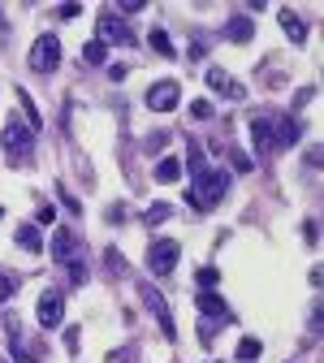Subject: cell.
I'll return each mask as SVG.
<instances>
[{
	"instance_id": "cell-10",
	"label": "cell",
	"mask_w": 324,
	"mask_h": 363,
	"mask_svg": "<svg viewBox=\"0 0 324 363\" xmlns=\"http://www.w3.org/2000/svg\"><path fill=\"white\" fill-rule=\"evenodd\" d=\"M177 100H181L177 82H156V86L147 91V108H156V113H173V108H177Z\"/></svg>"
},
{
	"instance_id": "cell-33",
	"label": "cell",
	"mask_w": 324,
	"mask_h": 363,
	"mask_svg": "<svg viewBox=\"0 0 324 363\" xmlns=\"http://www.w3.org/2000/svg\"><path fill=\"white\" fill-rule=\"evenodd\" d=\"M0 363H5V359H0Z\"/></svg>"
},
{
	"instance_id": "cell-16",
	"label": "cell",
	"mask_w": 324,
	"mask_h": 363,
	"mask_svg": "<svg viewBox=\"0 0 324 363\" xmlns=\"http://www.w3.org/2000/svg\"><path fill=\"white\" fill-rule=\"evenodd\" d=\"M281 30H286L294 43H303V39H307V22H303L294 9H281Z\"/></svg>"
},
{
	"instance_id": "cell-28",
	"label": "cell",
	"mask_w": 324,
	"mask_h": 363,
	"mask_svg": "<svg viewBox=\"0 0 324 363\" xmlns=\"http://www.w3.org/2000/svg\"><path fill=\"white\" fill-rule=\"evenodd\" d=\"M303 238H307L311 247L320 242V220H307V225H303Z\"/></svg>"
},
{
	"instance_id": "cell-24",
	"label": "cell",
	"mask_w": 324,
	"mask_h": 363,
	"mask_svg": "<svg viewBox=\"0 0 324 363\" xmlns=\"http://www.w3.org/2000/svg\"><path fill=\"white\" fill-rule=\"evenodd\" d=\"M164 216H169V203H152V208L143 212V220H147V225H160Z\"/></svg>"
},
{
	"instance_id": "cell-13",
	"label": "cell",
	"mask_w": 324,
	"mask_h": 363,
	"mask_svg": "<svg viewBox=\"0 0 324 363\" xmlns=\"http://www.w3.org/2000/svg\"><path fill=\"white\" fill-rule=\"evenodd\" d=\"M225 39H229V43H251V39H255V22H251L247 13H234V18L225 22Z\"/></svg>"
},
{
	"instance_id": "cell-15",
	"label": "cell",
	"mask_w": 324,
	"mask_h": 363,
	"mask_svg": "<svg viewBox=\"0 0 324 363\" xmlns=\"http://www.w3.org/2000/svg\"><path fill=\"white\" fill-rule=\"evenodd\" d=\"M9 350H13V359H22V363H39V354H43V350H39L35 342H26V337H22V329H18V325H13Z\"/></svg>"
},
{
	"instance_id": "cell-20",
	"label": "cell",
	"mask_w": 324,
	"mask_h": 363,
	"mask_svg": "<svg viewBox=\"0 0 324 363\" xmlns=\"http://www.w3.org/2000/svg\"><path fill=\"white\" fill-rule=\"evenodd\" d=\"M181 177V164L177 160H160L156 164V182H177Z\"/></svg>"
},
{
	"instance_id": "cell-8",
	"label": "cell",
	"mask_w": 324,
	"mask_h": 363,
	"mask_svg": "<svg viewBox=\"0 0 324 363\" xmlns=\"http://www.w3.org/2000/svg\"><path fill=\"white\" fill-rule=\"evenodd\" d=\"M100 43L108 48V43H121V48H130L134 43V30L117 18V13H100Z\"/></svg>"
},
{
	"instance_id": "cell-12",
	"label": "cell",
	"mask_w": 324,
	"mask_h": 363,
	"mask_svg": "<svg viewBox=\"0 0 324 363\" xmlns=\"http://www.w3.org/2000/svg\"><path fill=\"white\" fill-rule=\"evenodd\" d=\"M208 82L216 86V96H220V100H234V104H238V100H247V86H242L238 78L220 74V69H208Z\"/></svg>"
},
{
	"instance_id": "cell-4",
	"label": "cell",
	"mask_w": 324,
	"mask_h": 363,
	"mask_svg": "<svg viewBox=\"0 0 324 363\" xmlns=\"http://www.w3.org/2000/svg\"><path fill=\"white\" fill-rule=\"evenodd\" d=\"M61 65V39L57 35H39L30 43V69L35 74H52Z\"/></svg>"
},
{
	"instance_id": "cell-30",
	"label": "cell",
	"mask_w": 324,
	"mask_h": 363,
	"mask_svg": "<svg viewBox=\"0 0 324 363\" xmlns=\"http://www.w3.org/2000/svg\"><path fill=\"white\" fill-rule=\"evenodd\" d=\"M57 195H61V199H65V208H69V212H82V203H78V199H74V195H65V191H57Z\"/></svg>"
},
{
	"instance_id": "cell-5",
	"label": "cell",
	"mask_w": 324,
	"mask_h": 363,
	"mask_svg": "<svg viewBox=\"0 0 324 363\" xmlns=\"http://www.w3.org/2000/svg\"><path fill=\"white\" fill-rule=\"evenodd\" d=\"M177 255H181V247H177L173 238H156V242L147 247V268L156 272V277H169L173 264H177Z\"/></svg>"
},
{
	"instance_id": "cell-1",
	"label": "cell",
	"mask_w": 324,
	"mask_h": 363,
	"mask_svg": "<svg viewBox=\"0 0 324 363\" xmlns=\"http://www.w3.org/2000/svg\"><path fill=\"white\" fill-rule=\"evenodd\" d=\"M52 259L69 268V281H74V286L86 281V242H82L74 230H57V238H52Z\"/></svg>"
},
{
	"instance_id": "cell-27",
	"label": "cell",
	"mask_w": 324,
	"mask_h": 363,
	"mask_svg": "<svg viewBox=\"0 0 324 363\" xmlns=\"http://www.w3.org/2000/svg\"><path fill=\"white\" fill-rule=\"evenodd\" d=\"M191 117L208 121V117H212V104H208V100H195V104H191Z\"/></svg>"
},
{
	"instance_id": "cell-26",
	"label": "cell",
	"mask_w": 324,
	"mask_h": 363,
	"mask_svg": "<svg viewBox=\"0 0 324 363\" xmlns=\"http://www.w3.org/2000/svg\"><path fill=\"white\" fill-rule=\"evenodd\" d=\"M229 160H234V169H238V173H251V164H255L247 152H229Z\"/></svg>"
},
{
	"instance_id": "cell-31",
	"label": "cell",
	"mask_w": 324,
	"mask_h": 363,
	"mask_svg": "<svg viewBox=\"0 0 324 363\" xmlns=\"http://www.w3.org/2000/svg\"><path fill=\"white\" fill-rule=\"evenodd\" d=\"M78 333H82V329H65V346H69V350H78Z\"/></svg>"
},
{
	"instance_id": "cell-3",
	"label": "cell",
	"mask_w": 324,
	"mask_h": 363,
	"mask_svg": "<svg viewBox=\"0 0 324 363\" xmlns=\"http://www.w3.org/2000/svg\"><path fill=\"white\" fill-rule=\"evenodd\" d=\"M30 147H35V130H30L22 117H9V125H5V152L13 156V164H30V160H26Z\"/></svg>"
},
{
	"instance_id": "cell-11",
	"label": "cell",
	"mask_w": 324,
	"mask_h": 363,
	"mask_svg": "<svg viewBox=\"0 0 324 363\" xmlns=\"http://www.w3.org/2000/svg\"><path fill=\"white\" fill-rule=\"evenodd\" d=\"M298 139H303L298 117H272V143H276V147H294Z\"/></svg>"
},
{
	"instance_id": "cell-32",
	"label": "cell",
	"mask_w": 324,
	"mask_h": 363,
	"mask_svg": "<svg viewBox=\"0 0 324 363\" xmlns=\"http://www.w3.org/2000/svg\"><path fill=\"white\" fill-rule=\"evenodd\" d=\"M0 39H9V22H5V13H0Z\"/></svg>"
},
{
	"instance_id": "cell-14",
	"label": "cell",
	"mask_w": 324,
	"mask_h": 363,
	"mask_svg": "<svg viewBox=\"0 0 324 363\" xmlns=\"http://www.w3.org/2000/svg\"><path fill=\"white\" fill-rule=\"evenodd\" d=\"M195 307L208 315V320H229V303H225L220 294H212V290H203V294L195 298Z\"/></svg>"
},
{
	"instance_id": "cell-25",
	"label": "cell",
	"mask_w": 324,
	"mask_h": 363,
	"mask_svg": "<svg viewBox=\"0 0 324 363\" xmlns=\"http://www.w3.org/2000/svg\"><path fill=\"white\" fill-rule=\"evenodd\" d=\"M195 281H199L203 290H212V286L220 281V272H216V268H199V277H195Z\"/></svg>"
},
{
	"instance_id": "cell-9",
	"label": "cell",
	"mask_w": 324,
	"mask_h": 363,
	"mask_svg": "<svg viewBox=\"0 0 324 363\" xmlns=\"http://www.w3.org/2000/svg\"><path fill=\"white\" fill-rule=\"evenodd\" d=\"M251 143H255V156H259V160H268V156L276 152V143H272V117H268V113H259V117L251 121Z\"/></svg>"
},
{
	"instance_id": "cell-6",
	"label": "cell",
	"mask_w": 324,
	"mask_h": 363,
	"mask_svg": "<svg viewBox=\"0 0 324 363\" xmlns=\"http://www.w3.org/2000/svg\"><path fill=\"white\" fill-rule=\"evenodd\" d=\"M138 298H143L147 303V311L156 315V320H160V329H164V337L173 342L177 337V329H173V315H169V303H164V294L156 290V286H138Z\"/></svg>"
},
{
	"instance_id": "cell-2",
	"label": "cell",
	"mask_w": 324,
	"mask_h": 363,
	"mask_svg": "<svg viewBox=\"0 0 324 363\" xmlns=\"http://www.w3.org/2000/svg\"><path fill=\"white\" fill-rule=\"evenodd\" d=\"M229 195V173L225 169H203V173H195V186H191V208H199V212H212L220 199Z\"/></svg>"
},
{
	"instance_id": "cell-23",
	"label": "cell",
	"mask_w": 324,
	"mask_h": 363,
	"mask_svg": "<svg viewBox=\"0 0 324 363\" xmlns=\"http://www.w3.org/2000/svg\"><path fill=\"white\" fill-rule=\"evenodd\" d=\"M13 290H18V277H13V272H0V303H9Z\"/></svg>"
},
{
	"instance_id": "cell-7",
	"label": "cell",
	"mask_w": 324,
	"mask_h": 363,
	"mask_svg": "<svg viewBox=\"0 0 324 363\" xmlns=\"http://www.w3.org/2000/svg\"><path fill=\"white\" fill-rule=\"evenodd\" d=\"M65 320V294L61 290H43L39 294V325L43 329H57Z\"/></svg>"
},
{
	"instance_id": "cell-22",
	"label": "cell",
	"mask_w": 324,
	"mask_h": 363,
	"mask_svg": "<svg viewBox=\"0 0 324 363\" xmlns=\"http://www.w3.org/2000/svg\"><path fill=\"white\" fill-rule=\"evenodd\" d=\"M147 43H152V48H156L160 57H173V39H169L164 30H152V39H147Z\"/></svg>"
},
{
	"instance_id": "cell-19",
	"label": "cell",
	"mask_w": 324,
	"mask_h": 363,
	"mask_svg": "<svg viewBox=\"0 0 324 363\" xmlns=\"http://www.w3.org/2000/svg\"><path fill=\"white\" fill-rule=\"evenodd\" d=\"M186 169H191V177L208 169V160H203V147H199V143H191V152H186Z\"/></svg>"
},
{
	"instance_id": "cell-17",
	"label": "cell",
	"mask_w": 324,
	"mask_h": 363,
	"mask_svg": "<svg viewBox=\"0 0 324 363\" xmlns=\"http://www.w3.org/2000/svg\"><path fill=\"white\" fill-rule=\"evenodd\" d=\"M18 247H26L30 255H35V251H43V238H39V225H22V230H18Z\"/></svg>"
},
{
	"instance_id": "cell-21",
	"label": "cell",
	"mask_w": 324,
	"mask_h": 363,
	"mask_svg": "<svg viewBox=\"0 0 324 363\" xmlns=\"http://www.w3.org/2000/svg\"><path fill=\"white\" fill-rule=\"evenodd\" d=\"M259 350H264V346H259L255 337H242V342H238V363H251V359H259Z\"/></svg>"
},
{
	"instance_id": "cell-29",
	"label": "cell",
	"mask_w": 324,
	"mask_h": 363,
	"mask_svg": "<svg viewBox=\"0 0 324 363\" xmlns=\"http://www.w3.org/2000/svg\"><path fill=\"white\" fill-rule=\"evenodd\" d=\"M311 91H315V86H303V91H298V96H294V108H303V104L311 100Z\"/></svg>"
},
{
	"instance_id": "cell-18",
	"label": "cell",
	"mask_w": 324,
	"mask_h": 363,
	"mask_svg": "<svg viewBox=\"0 0 324 363\" xmlns=\"http://www.w3.org/2000/svg\"><path fill=\"white\" fill-rule=\"evenodd\" d=\"M104 57H108V48H104L100 39H91L86 48H82V61H86V65H104Z\"/></svg>"
}]
</instances>
